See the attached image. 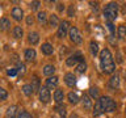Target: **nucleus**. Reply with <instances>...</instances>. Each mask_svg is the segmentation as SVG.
Wrapping results in <instances>:
<instances>
[{
  "label": "nucleus",
  "instance_id": "1",
  "mask_svg": "<svg viewBox=\"0 0 126 118\" xmlns=\"http://www.w3.org/2000/svg\"><path fill=\"white\" fill-rule=\"evenodd\" d=\"M100 67L101 71L106 75H112L116 71V63L113 60V55L106 47L100 51Z\"/></svg>",
  "mask_w": 126,
  "mask_h": 118
},
{
  "label": "nucleus",
  "instance_id": "2",
  "mask_svg": "<svg viewBox=\"0 0 126 118\" xmlns=\"http://www.w3.org/2000/svg\"><path fill=\"white\" fill-rule=\"evenodd\" d=\"M118 4L117 3H109L108 5H106L104 8V12H102V15H104V18L108 22H112L114 21V20L117 18V16H118Z\"/></svg>",
  "mask_w": 126,
  "mask_h": 118
},
{
  "label": "nucleus",
  "instance_id": "3",
  "mask_svg": "<svg viewBox=\"0 0 126 118\" xmlns=\"http://www.w3.org/2000/svg\"><path fill=\"white\" fill-rule=\"evenodd\" d=\"M101 102V106H102V110H104V113H112L114 110L117 109V104L116 101L113 100L112 97L109 96H102L98 98Z\"/></svg>",
  "mask_w": 126,
  "mask_h": 118
},
{
  "label": "nucleus",
  "instance_id": "4",
  "mask_svg": "<svg viewBox=\"0 0 126 118\" xmlns=\"http://www.w3.org/2000/svg\"><path fill=\"white\" fill-rule=\"evenodd\" d=\"M68 37H70V39H71V42L75 43V45H80V43L83 42L81 34H80V31H79V29H78L76 26H71V28H70Z\"/></svg>",
  "mask_w": 126,
  "mask_h": 118
},
{
  "label": "nucleus",
  "instance_id": "5",
  "mask_svg": "<svg viewBox=\"0 0 126 118\" xmlns=\"http://www.w3.org/2000/svg\"><path fill=\"white\" fill-rule=\"evenodd\" d=\"M70 22L68 21H62L59 22V26H58V31H57V35L58 38H64L67 33L70 31Z\"/></svg>",
  "mask_w": 126,
  "mask_h": 118
},
{
  "label": "nucleus",
  "instance_id": "6",
  "mask_svg": "<svg viewBox=\"0 0 126 118\" xmlns=\"http://www.w3.org/2000/svg\"><path fill=\"white\" fill-rule=\"evenodd\" d=\"M81 62H84V59H83V55H81L80 53H76V54L71 55L70 58H67L66 64L68 66V67H72V66H78L79 63H81Z\"/></svg>",
  "mask_w": 126,
  "mask_h": 118
},
{
  "label": "nucleus",
  "instance_id": "7",
  "mask_svg": "<svg viewBox=\"0 0 126 118\" xmlns=\"http://www.w3.org/2000/svg\"><path fill=\"white\" fill-rule=\"evenodd\" d=\"M38 96H39V101L43 102V104H47V102H50V100H51L50 90L47 89L46 87H41V88H39Z\"/></svg>",
  "mask_w": 126,
  "mask_h": 118
},
{
  "label": "nucleus",
  "instance_id": "8",
  "mask_svg": "<svg viewBox=\"0 0 126 118\" xmlns=\"http://www.w3.org/2000/svg\"><path fill=\"white\" fill-rule=\"evenodd\" d=\"M76 76L72 74V72H67L64 75V83L68 87H74V85H76Z\"/></svg>",
  "mask_w": 126,
  "mask_h": 118
},
{
  "label": "nucleus",
  "instance_id": "9",
  "mask_svg": "<svg viewBox=\"0 0 126 118\" xmlns=\"http://www.w3.org/2000/svg\"><path fill=\"white\" fill-rule=\"evenodd\" d=\"M109 88L110 89H118V87H120V75L116 74L113 75L112 77L109 79Z\"/></svg>",
  "mask_w": 126,
  "mask_h": 118
},
{
  "label": "nucleus",
  "instance_id": "10",
  "mask_svg": "<svg viewBox=\"0 0 126 118\" xmlns=\"http://www.w3.org/2000/svg\"><path fill=\"white\" fill-rule=\"evenodd\" d=\"M58 77L57 76H50L49 79H46V84L45 87L47 89H54V88H57L58 87Z\"/></svg>",
  "mask_w": 126,
  "mask_h": 118
},
{
  "label": "nucleus",
  "instance_id": "11",
  "mask_svg": "<svg viewBox=\"0 0 126 118\" xmlns=\"http://www.w3.org/2000/svg\"><path fill=\"white\" fill-rule=\"evenodd\" d=\"M81 104H83V109L84 110H91L92 109V100H91V97L88 94H83L81 97Z\"/></svg>",
  "mask_w": 126,
  "mask_h": 118
},
{
  "label": "nucleus",
  "instance_id": "12",
  "mask_svg": "<svg viewBox=\"0 0 126 118\" xmlns=\"http://www.w3.org/2000/svg\"><path fill=\"white\" fill-rule=\"evenodd\" d=\"M12 17H13L16 21H21L22 17H24V12H22L21 8L15 7L13 9H12Z\"/></svg>",
  "mask_w": 126,
  "mask_h": 118
},
{
  "label": "nucleus",
  "instance_id": "13",
  "mask_svg": "<svg viewBox=\"0 0 126 118\" xmlns=\"http://www.w3.org/2000/svg\"><path fill=\"white\" fill-rule=\"evenodd\" d=\"M35 50L34 49H28L25 50V54H24V58H25L26 62H33L35 59Z\"/></svg>",
  "mask_w": 126,
  "mask_h": 118
},
{
  "label": "nucleus",
  "instance_id": "14",
  "mask_svg": "<svg viewBox=\"0 0 126 118\" xmlns=\"http://www.w3.org/2000/svg\"><path fill=\"white\" fill-rule=\"evenodd\" d=\"M63 100H64V93H63V90L57 89L54 92V101L57 102L58 105H61L62 102H63Z\"/></svg>",
  "mask_w": 126,
  "mask_h": 118
},
{
  "label": "nucleus",
  "instance_id": "15",
  "mask_svg": "<svg viewBox=\"0 0 126 118\" xmlns=\"http://www.w3.org/2000/svg\"><path fill=\"white\" fill-rule=\"evenodd\" d=\"M28 41H29V43H32V45H37L39 42V35H38L37 31H30L29 35H28Z\"/></svg>",
  "mask_w": 126,
  "mask_h": 118
},
{
  "label": "nucleus",
  "instance_id": "16",
  "mask_svg": "<svg viewBox=\"0 0 126 118\" xmlns=\"http://www.w3.org/2000/svg\"><path fill=\"white\" fill-rule=\"evenodd\" d=\"M16 114H17V106L16 105H12L7 109V113H5V118H16Z\"/></svg>",
  "mask_w": 126,
  "mask_h": 118
},
{
  "label": "nucleus",
  "instance_id": "17",
  "mask_svg": "<svg viewBox=\"0 0 126 118\" xmlns=\"http://www.w3.org/2000/svg\"><path fill=\"white\" fill-rule=\"evenodd\" d=\"M102 113H104V110H102L101 102H100V100H97V102L94 104V108H93L92 114H93V117H98V116H100V114H102Z\"/></svg>",
  "mask_w": 126,
  "mask_h": 118
},
{
  "label": "nucleus",
  "instance_id": "18",
  "mask_svg": "<svg viewBox=\"0 0 126 118\" xmlns=\"http://www.w3.org/2000/svg\"><path fill=\"white\" fill-rule=\"evenodd\" d=\"M41 50L45 55H51L54 53V47H53V45H50V43H43Z\"/></svg>",
  "mask_w": 126,
  "mask_h": 118
},
{
  "label": "nucleus",
  "instance_id": "19",
  "mask_svg": "<svg viewBox=\"0 0 126 118\" xmlns=\"http://www.w3.org/2000/svg\"><path fill=\"white\" fill-rule=\"evenodd\" d=\"M54 72H55V67L53 64H47L43 67V75H46V76H54Z\"/></svg>",
  "mask_w": 126,
  "mask_h": 118
},
{
  "label": "nucleus",
  "instance_id": "20",
  "mask_svg": "<svg viewBox=\"0 0 126 118\" xmlns=\"http://www.w3.org/2000/svg\"><path fill=\"white\" fill-rule=\"evenodd\" d=\"M68 101H70V104H72V105H76L79 101H80V97L78 96L76 93H74V92H70L68 93Z\"/></svg>",
  "mask_w": 126,
  "mask_h": 118
},
{
  "label": "nucleus",
  "instance_id": "21",
  "mask_svg": "<svg viewBox=\"0 0 126 118\" xmlns=\"http://www.w3.org/2000/svg\"><path fill=\"white\" fill-rule=\"evenodd\" d=\"M89 49H91V54H92L93 57H96V55L98 54V43L96 41H91Z\"/></svg>",
  "mask_w": 126,
  "mask_h": 118
},
{
  "label": "nucleus",
  "instance_id": "22",
  "mask_svg": "<svg viewBox=\"0 0 126 118\" xmlns=\"http://www.w3.org/2000/svg\"><path fill=\"white\" fill-rule=\"evenodd\" d=\"M37 20H38V22L41 24V25H45V24L47 22V15H46V12H39V13L37 15Z\"/></svg>",
  "mask_w": 126,
  "mask_h": 118
},
{
  "label": "nucleus",
  "instance_id": "23",
  "mask_svg": "<svg viewBox=\"0 0 126 118\" xmlns=\"http://www.w3.org/2000/svg\"><path fill=\"white\" fill-rule=\"evenodd\" d=\"M117 34H118V38L120 39H125L126 38V25H120L118 26Z\"/></svg>",
  "mask_w": 126,
  "mask_h": 118
},
{
  "label": "nucleus",
  "instance_id": "24",
  "mask_svg": "<svg viewBox=\"0 0 126 118\" xmlns=\"http://www.w3.org/2000/svg\"><path fill=\"white\" fill-rule=\"evenodd\" d=\"M57 113L59 114V118H66L67 116V110L64 105H58L57 106Z\"/></svg>",
  "mask_w": 126,
  "mask_h": 118
},
{
  "label": "nucleus",
  "instance_id": "25",
  "mask_svg": "<svg viewBox=\"0 0 126 118\" xmlns=\"http://www.w3.org/2000/svg\"><path fill=\"white\" fill-rule=\"evenodd\" d=\"M22 35H24L22 28H21V26H15V28H13V37L17 38V39H20Z\"/></svg>",
  "mask_w": 126,
  "mask_h": 118
},
{
  "label": "nucleus",
  "instance_id": "26",
  "mask_svg": "<svg viewBox=\"0 0 126 118\" xmlns=\"http://www.w3.org/2000/svg\"><path fill=\"white\" fill-rule=\"evenodd\" d=\"M9 28H11L9 20H8V18H1V20H0V29H1V30H7V29H9Z\"/></svg>",
  "mask_w": 126,
  "mask_h": 118
},
{
  "label": "nucleus",
  "instance_id": "27",
  "mask_svg": "<svg viewBox=\"0 0 126 118\" xmlns=\"http://www.w3.org/2000/svg\"><path fill=\"white\" fill-rule=\"evenodd\" d=\"M49 24H50V26H58L59 25V18H58V16H55V15H51L50 16V18H49Z\"/></svg>",
  "mask_w": 126,
  "mask_h": 118
},
{
  "label": "nucleus",
  "instance_id": "28",
  "mask_svg": "<svg viewBox=\"0 0 126 118\" xmlns=\"http://www.w3.org/2000/svg\"><path fill=\"white\" fill-rule=\"evenodd\" d=\"M32 88H33V92H37V90H39V88H41V87H39V79L37 77V76H34L33 77V83H32Z\"/></svg>",
  "mask_w": 126,
  "mask_h": 118
},
{
  "label": "nucleus",
  "instance_id": "29",
  "mask_svg": "<svg viewBox=\"0 0 126 118\" xmlns=\"http://www.w3.org/2000/svg\"><path fill=\"white\" fill-rule=\"evenodd\" d=\"M85 71H87V63L85 62H81L76 66V72L78 74H84Z\"/></svg>",
  "mask_w": 126,
  "mask_h": 118
},
{
  "label": "nucleus",
  "instance_id": "30",
  "mask_svg": "<svg viewBox=\"0 0 126 118\" xmlns=\"http://www.w3.org/2000/svg\"><path fill=\"white\" fill-rule=\"evenodd\" d=\"M89 97H92V98H96L98 97V88H96V87H91L89 88Z\"/></svg>",
  "mask_w": 126,
  "mask_h": 118
},
{
  "label": "nucleus",
  "instance_id": "31",
  "mask_svg": "<svg viewBox=\"0 0 126 118\" xmlns=\"http://www.w3.org/2000/svg\"><path fill=\"white\" fill-rule=\"evenodd\" d=\"M22 92L26 94V96H30L32 93H33V88H32V85L30 84H25L22 87Z\"/></svg>",
  "mask_w": 126,
  "mask_h": 118
},
{
  "label": "nucleus",
  "instance_id": "32",
  "mask_svg": "<svg viewBox=\"0 0 126 118\" xmlns=\"http://www.w3.org/2000/svg\"><path fill=\"white\" fill-rule=\"evenodd\" d=\"M7 98H8V92L0 87V101H4V100H7Z\"/></svg>",
  "mask_w": 126,
  "mask_h": 118
},
{
  "label": "nucleus",
  "instance_id": "33",
  "mask_svg": "<svg viewBox=\"0 0 126 118\" xmlns=\"http://www.w3.org/2000/svg\"><path fill=\"white\" fill-rule=\"evenodd\" d=\"M17 118H32V116H30V114L28 113V112H25V110H22V112L18 114Z\"/></svg>",
  "mask_w": 126,
  "mask_h": 118
},
{
  "label": "nucleus",
  "instance_id": "34",
  "mask_svg": "<svg viewBox=\"0 0 126 118\" xmlns=\"http://www.w3.org/2000/svg\"><path fill=\"white\" fill-rule=\"evenodd\" d=\"M7 74H8V76H16V75H17V70H16V68H11V70L7 71Z\"/></svg>",
  "mask_w": 126,
  "mask_h": 118
},
{
  "label": "nucleus",
  "instance_id": "35",
  "mask_svg": "<svg viewBox=\"0 0 126 118\" xmlns=\"http://www.w3.org/2000/svg\"><path fill=\"white\" fill-rule=\"evenodd\" d=\"M39 4H41L39 1H32L30 3V8H32V9H38Z\"/></svg>",
  "mask_w": 126,
  "mask_h": 118
},
{
  "label": "nucleus",
  "instance_id": "36",
  "mask_svg": "<svg viewBox=\"0 0 126 118\" xmlns=\"http://www.w3.org/2000/svg\"><path fill=\"white\" fill-rule=\"evenodd\" d=\"M108 29L110 30V33H112V35H114V26L112 22H108Z\"/></svg>",
  "mask_w": 126,
  "mask_h": 118
},
{
  "label": "nucleus",
  "instance_id": "37",
  "mask_svg": "<svg viewBox=\"0 0 126 118\" xmlns=\"http://www.w3.org/2000/svg\"><path fill=\"white\" fill-rule=\"evenodd\" d=\"M18 70H17V72H18V71H20V72H24V71H25V66H24L22 64V63H18Z\"/></svg>",
  "mask_w": 126,
  "mask_h": 118
},
{
  "label": "nucleus",
  "instance_id": "38",
  "mask_svg": "<svg viewBox=\"0 0 126 118\" xmlns=\"http://www.w3.org/2000/svg\"><path fill=\"white\" fill-rule=\"evenodd\" d=\"M26 24L28 25H32V24H33V17H32V15L26 17Z\"/></svg>",
  "mask_w": 126,
  "mask_h": 118
},
{
  "label": "nucleus",
  "instance_id": "39",
  "mask_svg": "<svg viewBox=\"0 0 126 118\" xmlns=\"http://www.w3.org/2000/svg\"><path fill=\"white\" fill-rule=\"evenodd\" d=\"M63 9H64V5H63L62 3H59V4H58V11H59V12H62Z\"/></svg>",
  "mask_w": 126,
  "mask_h": 118
},
{
  "label": "nucleus",
  "instance_id": "40",
  "mask_svg": "<svg viewBox=\"0 0 126 118\" xmlns=\"http://www.w3.org/2000/svg\"><path fill=\"white\" fill-rule=\"evenodd\" d=\"M68 118H79V117H78V114H75V113H72V114H71V116H70Z\"/></svg>",
  "mask_w": 126,
  "mask_h": 118
},
{
  "label": "nucleus",
  "instance_id": "41",
  "mask_svg": "<svg viewBox=\"0 0 126 118\" xmlns=\"http://www.w3.org/2000/svg\"><path fill=\"white\" fill-rule=\"evenodd\" d=\"M125 113H126V109H125Z\"/></svg>",
  "mask_w": 126,
  "mask_h": 118
}]
</instances>
